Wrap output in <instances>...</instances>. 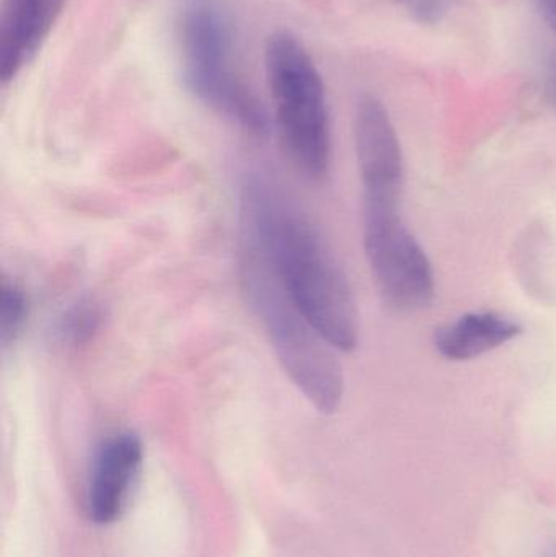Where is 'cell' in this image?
Returning <instances> with one entry per match:
<instances>
[{
	"mask_svg": "<svg viewBox=\"0 0 556 557\" xmlns=\"http://www.w3.org/2000/svg\"><path fill=\"white\" fill-rule=\"evenodd\" d=\"M178 38L186 88L242 129L264 136L267 113L232 67L231 26L219 0H183Z\"/></svg>",
	"mask_w": 556,
	"mask_h": 557,
	"instance_id": "cell-4",
	"label": "cell"
},
{
	"mask_svg": "<svg viewBox=\"0 0 556 557\" xmlns=\"http://www.w3.org/2000/svg\"><path fill=\"white\" fill-rule=\"evenodd\" d=\"M264 65L284 149L300 172L322 178L329 172L332 140L325 85L316 62L283 29L268 39Z\"/></svg>",
	"mask_w": 556,
	"mask_h": 557,
	"instance_id": "cell-3",
	"label": "cell"
},
{
	"mask_svg": "<svg viewBox=\"0 0 556 557\" xmlns=\"http://www.w3.org/2000/svg\"><path fill=\"white\" fill-rule=\"evenodd\" d=\"M362 242L372 277L388 307L410 313L433 301V264L405 227L398 208L362 205Z\"/></svg>",
	"mask_w": 556,
	"mask_h": 557,
	"instance_id": "cell-5",
	"label": "cell"
},
{
	"mask_svg": "<svg viewBox=\"0 0 556 557\" xmlns=\"http://www.w3.org/2000/svg\"><path fill=\"white\" fill-rule=\"evenodd\" d=\"M355 143L362 205L398 208L404 191V153L391 116L375 97L362 98L358 104Z\"/></svg>",
	"mask_w": 556,
	"mask_h": 557,
	"instance_id": "cell-6",
	"label": "cell"
},
{
	"mask_svg": "<svg viewBox=\"0 0 556 557\" xmlns=\"http://www.w3.org/2000/svg\"><path fill=\"white\" fill-rule=\"evenodd\" d=\"M542 15L547 20L548 25L556 32V0H535Z\"/></svg>",
	"mask_w": 556,
	"mask_h": 557,
	"instance_id": "cell-13",
	"label": "cell"
},
{
	"mask_svg": "<svg viewBox=\"0 0 556 557\" xmlns=\"http://www.w3.org/2000/svg\"><path fill=\"white\" fill-rule=\"evenodd\" d=\"M240 232L257 242L300 313L338 352L359 344L351 285L322 235L270 183L251 178L242 191Z\"/></svg>",
	"mask_w": 556,
	"mask_h": 557,
	"instance_id": "cell-1",
	"label": "cell"
},
{
	"mask_svg": "<svg viewBox=\"0 0 556 557\" xmlns=\"http://www.w3.org/2000/svg\"><path fill=\"white\" fill-rule=\"evenodd\" d=\"M101 324L100 308L94 301H78L69 308L59 323V336L69 344H84L91 339Z\"/></svg>",
	"mask_w": 556,
	"mask_h": 557,
	"instance_id": "cell-11",
	"label": "cell"
},
{
	"mask_svg": "<svg viewBox=\"0 0 556 557\" xmlns=\"http://www.w3.org/2000/svg\"><path fill=\"white\" fill-rule=\"evenodd\" d=\"M28 314V301L25 292L9 278L3 277L2 297H0V334L3 346L16 339Z\"/></svg>",
	"mask_w": 556,
	"mask_h": 557,
	"instance_id": "cell-10",
	"label": "cell"
},
{
	"mask_svg": "<svg viewBox=\"0 0 556 557\" xmlns=\"http://www.w3.org/2000/svg\"><path fill=\"white\" fill-rule=\"evenodd\" d=\"M143 444L134 434L108 438L95 458L88 486V516L98 525L116 522L129 503L143 467Z\"/></svg>",
	"mask_w": 556,
	"mask_h": 557,
	"instance_id": "cell-7",
	"label": "cell"
},
{
	"mask_svg": "<svg viewBox=\"0 0 556 557\" xmlns=\"http://www.w3.org/2000/svg\"><path fill=\"white\" fill-rule=\"evenodd\" d=\"M67 0H2L0 81L12 82L48 39Z\"/></svg>",
	"mask_w": 556,
	"mask_h": 557,
	"instance_id": "cell-8",
	"label": "cell"
},
{
	"mask_svg": "<svg viewBox=\"0 0 556 557\" xmlns=\"http://www.w3.org/2000/svg\"><path fill=\"white\" fill-rule=\"evenodd\" d=\"M547 94L556 108V58L552 61L551 71H548L547 75Z\"/></svg>",
	"mask_w": 556,
	"mask_h": 557,
	"instance_id": "cell-14",
	"label": "cell"
},
{
	"mask_svg": "<svg viewBox=\"0 0 556 557\" xmlns=\"http://www.w3.org/2000/svg\"><path fill=\"white\" fill-rule=\"evenodd\" d=\"M521 333V324L505 314L475 311L440 327L434 347L444 359L464 362L498 349Z\"/></svg>",
	"mask_w": 556,
	"mask_h": 557,
	"instance_id": "cell-9",
	"label": "cell"
},
{
	"mask_svg": "<svg viewBox=\"0 0 556 557\" xmlns=\"http://www.w3.org/2000/svg\"><path fill=\"white\" fill-rule=\"evenodd\" d=\"M242 288L264 327L291 382L323 414H333L345 396V373L330 346L300 313L257 242L240 232Z\"/></svg>",
	"mask_w": 556,
	"mask_h": 557,
	"instance_id": "cell-2",
	"label": "cell"
},
{
	"mask_svg": "<svg viewBox=\"0 0 556 557\" xmlns=\"http://www.w3.org/2000/svg\"><path fill=\"white\" fill-rule=\"evenodd\" d=\"M410 18L421 25H437L460 0H395Z\"/></svg>",
	"mask_w": 556,
	"mask_h": 557,
	"instance_id": "cell-12",
	"label": "cell"
}]
</instances>
